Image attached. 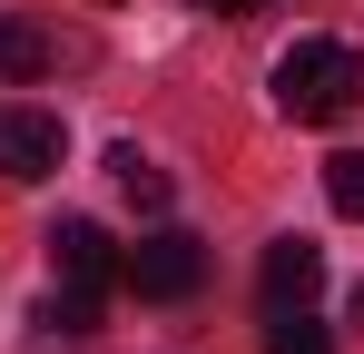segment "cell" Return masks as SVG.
I'll list each match as a JSON object with an SVG mask.
<instances>
[{
  "label": "cell",
  "mask_w": 364,
  "mask_h": 354,
  "mask_svg": "<svg viewBox=\"0 0 364 354\" xmlns=\"http://www.w3.org/2000/svg\"><path fill=\"white\" fill-rule=\"evenodd\" d=\"M355 99H364V59L345 40H296V50L276 59V109L296 118V128H335Z\"/></svg>",
  "instance_id": "obj_1"
},
{
  "label": "cell",
  "mask_w": 364,
  "mask_h": 354,
  "mask_svg": "<svg viewBox=\"0 0 364 354\" xmlns=\"http://www.w3.org/2000/svg\"><path fill=\"white\" fill-rule=\"evenodd\" d=\"M119 276L148 295V305H178V295H197V286H207V246H197L187 227H148V236L119 256Z\"/></svg>",
  "instance_id": "obj_2"
},
{
  "label": "cell",
  "mask_w": 364,
  "mask_h": 354,
  "mask_svg": "<svg viewBox=\"0 0 364 354\" xmlns=\"http://www.w3.org/2000/svg\"><path fill=\"white\" fill-rule=\"evenodd\" d=\"M69 158V128L50 109H30V99H0V177H20V187H30V177H50Z\"/></svg>",
  "instance_id": "obj_3"
},
{
  "label": "cell",
  "mask_w": 364,
  "mask_h": 354,
  "mask_svg": "<svg viewBox=\"0 0 364 354\" xmlns=\"http://www.w3.org/2000/svg\"><path fill=\"white\" fill-rule=\"evenodd\" d=\"M50 276H60L69 295H109V286H119L109 227H99V217H60V227H50Z\"/></svg>",
  "instance_id": "obj_4"
},
{
  "label": "cell",
  "mask_w": 364,
  "mask_h": 354,
  "mask_svg": "<svg viewBox=\"0 0 364 354\" xmlns=\"http://www.w3.org/2000/svg\"><path fill=\"white\" fill-rule=\"evenodd\" d=\"M315 286H325V246H305V236H276V246H266V266H256V295H266V315H296Z\"/></svg>",
  "instance_id": "obj_5"
},
{
  "label": "cell",
  "mask_w": 364,
  "mask_h": 354,
  "mask_svg": "<svg viewBox=\"0 0 364 354\" xmlns=\"http://www.w3.org/2000/svg\"><path fill=\"white\" fill-rule=\"evenodd\" d=\"M60 59H89V50L40 30V20H20V10H0V79H50Z\"/></svg>",
  "instance_id": "obj_6"
},
{
  "label": "cell",
  "mask_w": 364,
  "mask_h": 354,
  "mask_svg": "<svg viewBox=\"0 0 364 354\" xmlns=\"http://www.w3.org/2000/svg\"><path fill=\"white\" fill-rule=\"evenodd\" d=\"M109 177H119V197L128 207H138V217H158V207H168V197H178V187H168V168H158V158H148V148H109Z\"/></svg>",
  "instance_id": "obj_7"
},
{
  "label": "cell",
  "mask_w": 364,
  "mask_h": 354,
  "mask_svg": "<svg viewBox=\"0 0 364 354\" xmlns=\"http://www.w3.org/2000/svg\"><path fill=\"white\" fill-rule=\"evenodd\" d=\"M266 354H335V345H325V325L296 305V315H266Z\"/></svg>",
  "instance_id": "obj_8"
},
{
  "label": "cell",
  "mask_w": 364,
  "mask_h": 354,
  "mask_svg": "<svg viewBox=\"0 0 364 354\" xmlns=\"http://www.w3.org/2000/svg\"><path fill=\"white\" fill-rule=\"evenodd\" d=\"M325 197H335V217H355V227H364V148L325 158Z\"/></svg>",
  "instance_id": "obj_9"
},
{
  "label": "cell",
  "mask_w": 364,
  "mask_h": 354,
  "mask_svg": "<svg viewBox=\"0 0 364 354\" xmlns=\"http://www.w3.org/2000/svg\"><path fill=\"white\" fill-rule=\"evenodd\" d=\"M40 325H50V335H99V295H69V286H50Z\"/></svg>",
  "instance_id": "obj_10"
},
{
  "label": "cell",
  "mask_w": 364,
  "mask_h": 354,
  "mask_svg": "<svg viewBox=\"0 0 364 354\" xmlns=\"http://www.w3.org/2000/svg\"><path fill=\"white\" fill-rule=\"evenodd\" d=\"M197 10H217V20H246V10H266V0H197Z\"/></svg>",
  "instance_id": "obj_11"
},
{
  "label": "cell",
  "mask_w": 364,
  "mask_h": 354,
  "mask_svg": "<svg viewBox=\"0 0 364 354\" xmlns=\"http://www.w3.org/2000/svg\"><path fill=\"white\" fill-rule=\"evenodd\" d=\"M355 325H364V286H355Z\"/></svg>",
  "instance_id": "obj_12"
}]
</instances>
